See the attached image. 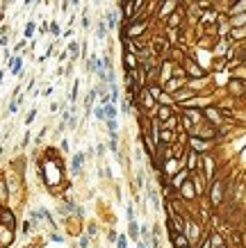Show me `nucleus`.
Returning <instances> with one entry per match:
<instances>
[{
	"label": "nucleus",
	"mask_w": 246,
	"mask_h": 248,
	"mask_svg": "<svg viewBox=\"0 0 246 248\" xmlns=\"http://www.w3.org/2000/svg\"><path fill=\"white\" fill-rule=\"evenodd\" d=\"M93 112H96V116L100 118V121H105V107H103V105H100V107H96Z\"/></svg>",
	"instance_id": "6"
},
{
	"label": "nucleus",
	"mask_w": 246,
	"mask_h": 248,
	"mask_svg": "<svg viewBox=\"0 0 246 248\" xmlns=\"http://www.w3.org/2000/svg\"><path fill=\"white\" fill-rule=\"evenodd\" d=\"M125 246H128V241H125V237H121V239H119V248H125Z\"/></svg>",
	"instance_id": "10"
},
{
	"label": "nucleus",
	"mask_w": 246,
	"mask_h": 248,
	"mask_svg": "<svg viewBox=\"0 0 246 248\" xmlns=\"http://www.w3.org/2000/svg\"><path fill=\"white\" fill-rule=\"evenodd\" d=\"M103 37H105V23L98 25V39H103Z\"/></svg>",
	"instance_id": "7"
},
{
	"label": "nucleus",
	"mask_w": 246,
	"mask_h": 248,
	"mask_svg": "<svg viewBox=\"0 0 246 248\" xmlns=\"http://www.w3.org/2000/svg\"><path fill=\"white\" fill-rule=\"evenodd\" d=\"M80 169H82V155H75V157H73V166H71V171H73V173H80Z\"/></svg>",
	"instance_id": "2"
},
{
	"label": "nucleus",
	"mask_w": 246,
	"mask_h": 248,
	"mask_svg": "<svg viewBox=\"0 0 246 248\" xmlns=\"http://www.w3.org/2000/svg\"><path fill=\"white\" fill-rule=\"evenodd\" d=\"M107 25H109V27L116 25V14H114V11H109V14H107Z\"/></svg>",
	"instance_id": "4"
},
{
	"label": "nucleus",
	"mask_w": 246,
	"mask_h": 248,
	"mask_svg": "<svg viewBox=\"0 0 246 248\" xmlns=\"http://www.w3.org/2000/svg\"><path fill=\"white\" fill-rule=\"evenodd\" d=\"M107 130H109V134H112V139H116V123H114V118H107Z\"/></svg>",
	"instance_id": "3"
},
{
	"label": "nucleus",
	"mask_w": 246,
	"mask_h": 248,
	"mask_svg": "<svg viewBox=\"0 0 246 248\" xmlns=\"http://www.w3.org/2000/svg\"><path fill=\"white\" fill-rule=\"evenodd\" d=\"M137 248H146V244H139V246H137Z\"/></svg>",
	"instance_id": "11"
},
{
	"label": "nucleus",
	"mask_w": 246,
	"mask_h": 248,
	"mask_svg": "<svg viewBox=\"0 0 246 248\" xmlns=\"http://www.w3.org/2000/svg\"><path fill=\"white\" fill-rule=\"evenodd\" d=\"M103 107H105V118H114L116 116V107L112 102H103Z\"/></svg>",
	"instance_id": "1"
},
{
	"label": "nucleus",
	"mask_w": 246,
	"mask_h": 248,
	"mask_svg": "<svg viewBox=\"0 0 246 248\" xmlns=\"http://www.w3.org/2000/svg\"><path fill=\"white\" fill-rule=\"evenodd\" d=\"M18 71H21V59L16 57V59L11 62V73H18Z\"/></svg>",
	"instance_id": "5"
},
{
	"label": "nucleus",
	"mask_w": 246,
	"mask_h": 248,
	"mask_svg": "<svg viewBox=\"0 0 246 248\" xmlns=\"http://www.w3.org/2000/svg\"><path fill=\"white\" fill-rule=\"evenodd\" d=\"M32 30H34V25H32V23H30V25H27V27H25V37H30V34H32Z\"/></svg>",
	"instance_id": "8"
},
{
	"label": "nucleus",
	"mask_w": 246,
	"mask_h": 248,
	"mask_svg": "<svg viewBox=\"0 0 246 248\" xmlns=\"http://www.w3.org/2000/svg\"><path fill=\"white\" fill-rule=\"evenodd\" d=\"M130 234H137V223H134V221L130 223Z\"/></svg>",
	"instance_id": "9"
}]
</instances>
